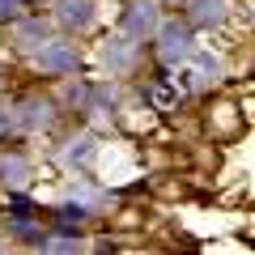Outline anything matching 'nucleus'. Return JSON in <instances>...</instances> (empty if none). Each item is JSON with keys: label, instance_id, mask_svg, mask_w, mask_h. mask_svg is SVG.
Returning <instances> with one entry per match:
<instances>
[{"label": "nucleus", "instance_id": "obj_9", "mask_svg": "<svg viewBox=\"0 0 255 255\" xmlns=\"http://www.w3.org/2000/svg\"><path fill=\"white\" fill-rule=\"evenodd\" d=\"M60 26H68V30H90V21H94V0H60Z\"/></svg>", "mask_w": 255, "mask_h": 255}, {"label": "nucleus", "instance_id": "obj_4", "mask_svg": "<svg viewBox=\"0 0 255 255\" xmlns=\"http://www.w3.org/2000/svg\"><path fill=\"white\" fill-rule=\"evenodd\" d=\"M13 128H26V132H38V128H51L55 124V102L43 98V94H26L17 107H9Z\"/></svg>", "mask_w": 255, "mask_h": 255}, {"label": "nucleus", "instance_id": "obj_13", "mask_svg": "<svg viewBox=\"0 0 255 255\" xmlns=\"http://www.w3.org/2000/svg\"><path fill=\"white\" fill-rule=\"evenodd\" d=\"M9 128H13V115H9V107H0V140L9 136Z\"/></svg>", "mask_w": 255, "mask_h": 255}, {"label": "nucleus", "instance_id": "obj_3", "mask_svg": "<svg viewBox=\"0 0 255 255\" xmlns=\"http://www.w3.org/2000/svg\"><path fill=\"white\" fill-rule=\"evenodd\" d=\"M119 26H124V38H132V43H140V38H153L157 26H162L157 0H132V4H128V13L119 17Z\"/></svg>", "mask_w": 255, "mask_h": 255}, {"label": "nucleus", "instance_id": "obj_11", "mask_svg": "<svg viewBox=\"0 0 255 255\" xmlns=\"http://www.w3.org/2000/svg\"><path fill=\"white\" fill-rule=\"evenodd\" d=\"M43 255H81V247L73 238H51V243H43Z\"/></svg>", "mask_w": 255, "mask_h": 255}, {"label": "nucleus", "instance_id": "obj_8", "mask_svg": "<svg viewBox=\"0 0 255 255\" xmlns=\"http://www.w3.org/2000/svg\"><path fill=\"white\" fill-rule=\"evenodd\" d=\"M13 34H17L21 51H38V47L47 43V21L43 17H17L13 21Z\"/></svg>", "mask_w": 255, "mask_h": 255}, {"label": "nucleus", "instance_id": "obj_2", "mask_svg": "<svg viewBox=\"0 0 255 255\" xmlns=\"http://www.w3.org/2000/svg\"><path fill=\"white\" fill-rule=\"evenodd\" d=\"M34 64L47 77H73L81 68V55H77V43H68V38H47L34 51Z\"/></svg>", "mask_w": 255, "mask_h": 255}, {"label": "nucleus", "instance_id": "obj_10", "mask_svg": "<svg viewBox=\"0 0 255 255\" xmlns=\"http://www.w3.org/2000/svg\"><path fill=\"white\" fill-rule=\"evenodd\" d=\"M102 60H107V68H111V73H128V68L136 64V43L119 34L115 43H107V51H102Z\"/></svg>", "mask_w": 255, "mask_h": 255}, {"label": "nucleus", "instance_id": "obj_6", "mask_svg": "<svg viewBox=\"0 0 255 255\" xmlns=\"http://www.w3.org/2000/svg\"><path fill=\"white\" fill-rule=\"evenodd\" d=\"M183 9H187V26H221L226 21V0H183Z\"/></svg>", "mask_w": 255, "mask_h": 255}, {"label": "nucleus", "instance_id": "obj_5", "mask_svg": "<svg viewBox=\"0 0 255 255\" xmlns=\"http://www.w3.org/2000/svg\"><path fill=\"white\" fill-rule=\"evenodd\" d=\"M183 77H187L191 90H209V85L221 77V60H217L213 51H200V47H196V51H191V60L183 64Z\"/></svg>", "mask_w": 255, "mask_h": 255}, {"label": "nucleus", "instance_id": "obj_1", "mask_svg": "<svg viewBox=\"0 0 255 255\" xmlns=\"http://www.w3.org/2000/svg\"><path fill=\"white\" fill-rule=\"evenodd\" d=\"M196 51V38H191L187 21H162L157 26V64L162 68H183Z\"/></svg>", "mask_w": 255, "mask_h": 255}, {"label": "nucleus", "instance_id": "obj_7", "mask_svg": "<svg viewBox=\"0 0 255 255\" xmlns=\"http://www.w3.org/2000/svg\"><path fill=\"white\" fill-rule=\"evenodd\" d=\"M0 179L9 183V187H26L30 183V157L17 153V149H4L0 153Z\"/></svg>", "mask_w": 255, "mask_h": 255}, {"label": "nucleus", "instance_id": "obj_12", "mask_svg": "<svg viewBox=\"0 0 255 255\" xmlns=\"http://www.w3.org/2000/svg\"><path fill=\"white\" fill-rule=\"evenodd\" d=\"M30 0H0V21H17Z\"/></svg>", "mask_w": 255, "mask_h": 255}]
</instances>
